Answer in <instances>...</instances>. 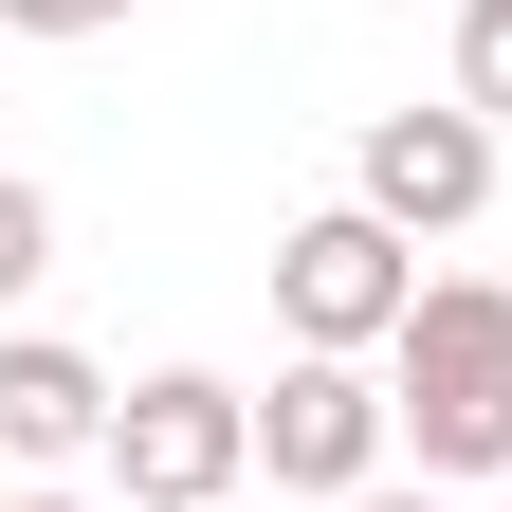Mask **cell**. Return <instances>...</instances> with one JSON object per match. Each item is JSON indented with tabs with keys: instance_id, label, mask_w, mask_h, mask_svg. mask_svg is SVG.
I'll return each mask as SVG.
<instances>
[{
	"instance_id": "6da1fadb",
	"label": "cell",
	"mask_w": 512,
	"mask_h": 512,
	"mask_svg": "<svg viewBox=\"0 0 512 512\" xmlns=\"http://www.w3.org/2000/svg\"><path fill=\"white\" fill-rule=\"evenodd\" d=\"M384 403H403L421 476H512V293L494 275H421L403 348H384Z\"/></svg>"
},
{
	"instance_id": "7a4b0ae2",
	"label": "cell",
	"mask_w": 512,
	"mask_h": 512,
	"mask_svg": "<svg viewBox=\"0 0 512 512\" xmlns=\"http://www.w3.org/2000/svg\"><path fill=\"white\" fill-rule=\"evenodd\" d=\"M238 476H256V403H238L220 366H147L110 403V494L128 512H220Z\"/></svg>"
},
{
	"instance_id": "3957f363",
	"label": "cell",
	"mask_w": 512,
	"mask_h": 512,
	"mask_svg": "<svg viewBox=\"0 0 512 512\" xmlns=\"http://www.w3.org/2000/svg\"><path fill=\"white\" fill-rule=\"evenodd\" d=\"M275 311H293V348H403V311H421V256H403V220H366V202H330V220H293L275 238Z\"/></svg>"
},
{
	"instance_id": "277c9868",
	"label": "cell",
	"mask_w": 512,
	"mask_h": 512,
	"mask_svg": "<svg viewBox=\"0 0 512 512\" xmlns=\"http://www.w3.org/2000/svg\"><path fill=\"white\" fill-rule=\"evenodd\" d=\"M384 439H403V403H384L348 348H293V366H275V403H256L275 494H366V476H384Z\"/></svg>"
},
{
	"instance_id": "5b68a950",
	"label": "cell",
	"mask_w": 512,
	"mask_h": 512,
	"mask_svg": "<svg viewBox=\"0 0 512 512\" xmlns=\"http://www.w3.org/2000/svg\"><path fill=\"white\" fill-rule=\"evenodd\" d=\"M494 202V128L439 92V110H366V220H403V238H458Z\"/></svg>"
},
{
	"instance_id": "8992f818",
	"label": "cell",
	"mask_w": 512,
	"mask_h": 512,
	"mask_svg": "<svg viewBox=\"0 0 512 512\" xmlns=\"http://www.w3.org/2000/svg\"><path fill=\"white\" fill-rule=\"evenodd\" d=\"M110 403L128 384L55 330H0V458H110Z\"/></svg>"
},
{
	"instance_id": "52a82bcc",
	"label": "cell",
	"mask_w": 512,
	"mask_h": 512,
	"mask_svg": "<svg viewBox=\"0 0 512 512\" xmlns=\"http://www.w3.org/2000/svg\"><path fill=\"white\" fill-rule=\"evenodd\" d=\"M458 110L512 128V0H458Z\"/></svg>"
},
{
	"instance_id": "ba28073f",
	"label": "cell",
	"mask_w": 512,
	"mask_h": 512,
	"mask_svg": "<svg viewBox=\"0 0 512 512\" xmlns=\"http://www.w3.org/2000/svg\"><path fill=\"white\" fill-rule=\"evenodd\" d=\"M37 275H55V202H37V183H19V165H0V311H19Z\"/></svg>"
},
{
	"instance_id": "9c48e42d",
	"label": "cell",
	"mask_w": 512,
	"mask_h": 512,
	"mask_svg": "<svg viewBox=\"0 0 512 512\" xmlns=\"http://www.w3.org/2000/svg\"><path fill=\"white\" fill-rule=\"evenodd\" d=\"M128 0H0V37H110Z\"/></svg>"
},
{
	"instance_id": "30bf717a",
	"label": "cell",
	"mask_w": 512,
	"mask_h": 512,
	"mask_svg": "<svg viewBox=\"0 0 512 512\" xmlns=\"http://www.w3.org/2000/svg\"><path fill=\"white\" fill-rule=\"evenodd\" d=\"M348 512H439V476H421V494H403V476H366V494H348Z\"/></svg>"
},
{
	"instance_id": "8fae6325",
	"label": "cell",
	"mask_w": 512,
	"mask_h": 512,
	"mask_svg": "<svg viewBox=\"0 0 512 512\" xmlns=\"http://www.w3.org/2000/svg\"><path fill=\"white\" fill-rule=\"evenodd\" d=\"M19 512H128V494H19Z\"/></svg>"
},
{
	"instance_id": "7c38bea8",
	"label": "cell",
	"mask_w": 512,
	"mask_h": 512,
	"mask_svg": "<svg viewBox=\"0 0 512 512\" xmlns=\"http://www.w3.org/2000/svg\"><path fill=\"white\" fill-rule=\"evenodd\" d=\"M220 512H293V494H220Z\"/></svg>"
},
{
	"instance_id": "4fadbf2b",
	"label": "cell",
	"mask_w": 512,
	"mask_h": 512,
	"mask_svg": "<svg viewBox=\"0 0 512 512\" xmlns=\"http://www.w3.org/2000/svg\"><path fill=\"white\" fill-rule=\"evenodd\" d=\"M494 512H512V494H494Z\"/></svg>"
}]
</instances>
